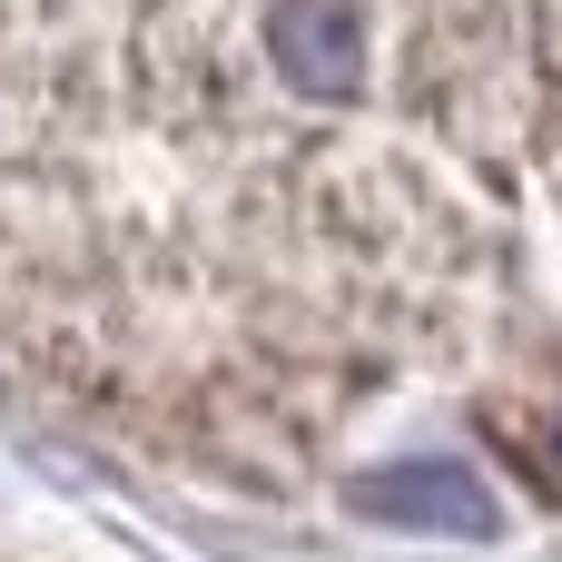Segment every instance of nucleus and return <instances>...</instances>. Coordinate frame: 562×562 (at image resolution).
I'll return each mask as SVG.
<instances>
[{
	"instance_id": "f257e3e1",
	"label": "nucleus",
	"mask_w": 562,
	"mask_h": 562,
	"mask_svg": "<svg viewBox=\"0 0 562 562\" xmlns=\"http://www.w3.org/2000/svg\"><path fill=\"white\" fill-rule=\"evenodd\" d=\"M356 514H375V524H415V533H464V543H484L494 524H504V504L484 494V474L474 464H375V474H356V494H346Z\"/></svg>"
},
{
	"instance_id": "f03ea898",
	"label": "nucleus",
	"mask_w": 562,
	"mask_h": 562,
	"mask_svg": "<svg viewBox=\"0 0 562 562\" xmlns=\"http://www.w3.org/2000/svg\"><path fill=\"white\" fill-rule=\"evenodd\" d=\"M267 40H277V69H286L296 99H346L356 69H366V30H356L346 0H277Z\"/></svg>"
}]
</instances>
